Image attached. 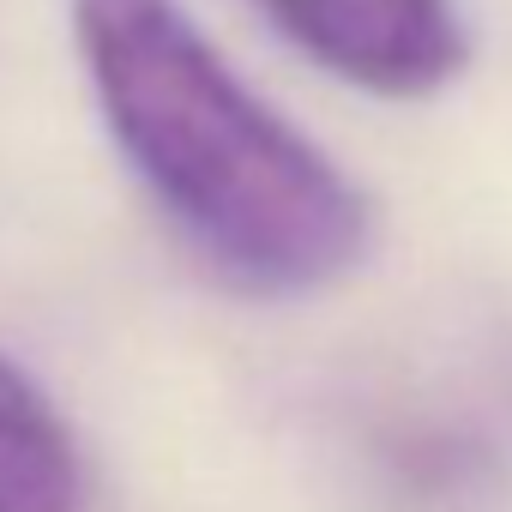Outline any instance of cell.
<instances>
[{"label":"cell","mask_w":512,"mask_h":512,"mask_svg":"<svg viewBox=\"0 0 512 512\" xmlns=\"http://www.w3.org/2000/svg\"><path fill=\"white\" fill-rule=\"evenodd\" d=\"M278 31L374 97H428L470 61L452 0H266Z\"/></svg>","instance_id":"2"},{"label":"cell","mask_w":512,"mask_h":512,"mask_svg":"<svg viewBox=\"0 0 512 512\" xmlns=\"http://www.w3.org/2000/svg\"><path fill=\"white\" fill-rule=\"evenodd\" d=\"M97 109L205 260L253 296H308L368 253V199L211 49L181 0H73Z\"/></svg>","instance_id":"1"},{"label":"cell","mask_w":512,"mask_h":512,"mask_svg":"<svg viewBox=\"0 0 512 512\" xmlns=\"http://www.w3.org/2000/svg\"><path fill=\"white\" fill-rule=\"evenodd\" d=\"M85 458L49 392L0 356V512H79Z\"/></svg>","instance_id":"3"}]
</instances>
